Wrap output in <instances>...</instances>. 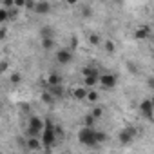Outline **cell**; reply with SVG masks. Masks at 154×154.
Listing matches in <instances>:
<instances>
[{
  "instance_id": "2e32d148",
  "label": "cell",
  "mask_w": 154,
  "mask_h": 154,
  "mask_svg": "<svg viewBox=\"0 0 154 154\" xmlns=\"http://www.w3.org/2000/svg\"><path fill=\"white\" fill-rule=\"evenodd\" d=\"M94 123H96V118H94L91 112L84 116V127H87V129H94Z\"/></svg>"
},
{
  "instance_id": "1f68e13d",
  "label": "cell",
  "mask_w": 154,
  "mask_h": 154,
  "mask_svg": "<svg viewBox=\"0 0 154 154\" xmlns=\"http://www.w3.org/2000/svg\"><path fill=\"white\" fill-rule=\"evenodd\" d=\"M6 36H8V27H2V31H0V38L4 40Z\"/></svg>"
},
{
  "instance_id": "ba28073f",
  "label": "cell",
  "mask_w": 154,
  "mask_h": 154,
  "mask_svg": "<svg viewBox=\"0 0 154 154\" xmlns=\"http://www.w3.org/2000/svg\"><path fill=\"white\" fill-rule=\"evenodd\" d=\"M72 60V51L67 47V49H58L56 51V62L62 63V65H67L69 62Z\"/></svg>"
},
{
  "instance_id": "d4e9b609",
  "label": "cell",
  "mask_w": 154,
  "mask_h": 154,
  "mask_svg": "<svg viewBox=\"0 0 154 154\" xmlns=\"http://www.w3.org/2000/svg\"><path fill=\"white\" fill-rule=\"evenodd\" d=\"M109 140V136L105 134V132H102V131H96V141H98V145L100 143H105Z\"/></svg>"
},
{
  "instance_id": "5bb4252c",
  "label": "cell",
  "mask_w": 154,
  "mask_h": 154,
  "mask_svg": "<svg viewBox=\"0 0 154 154\" xmlns=\"http://www.w3.org/2000/svg\"><path fill=\"white\" fill-rule=\"evenodd\" d=\"M96 84H100V76H89V78H84V85L87 89H94Z\"/></svg>"
},
{
  "instance_id": "e0dca14e",
  "label": "cell",
  "mask_w": 154,
  "mask_h": 154,
  "mask_svg": "<svg viewBox=\"0 0 154 154\" xmlns=\"http://www.w3.org/2000/svg\"><path fill=\"white\" fill-rule=\"evenodd\" d=\"M40 45H42L44 51H51V49L54 47V38H42Z\"/></svg>"
},
{
  "instance_id": "6da1fadb",
  "label": "cell",
  "mask_w": 154,
  "mask_h": 154,
  "mask_svg": "<svg viewBox=\"0 0 154 154\" xmlns=\"http://www.w3.org/2000/svg\"><path fill=\"white\" fill-rule=\"evenodd\" d=\"M44 127H45V120H42V118L31 114L29 120H27V129H26L27 138H38V136H42Z\"/></svg>"
},
{
  "instance_id": "f546056e",
  "label": "cell",
  "mask_w": 154,
  "mask_h": 154,
  "mask_svg": "<svg viewBox=\"0 0 154 154\" xmlns=\"http://www.w3.org/2000/svg\"><path fill=\"white\" fill-rule=\"evenodd\" d=\"M54 132H56V138H58V140H62V138H63V129H62L60 125H56V129H54Z\"/></svg>"
},
{
  "instance_id": "30bf717a",
  "label": "cell",
  "mask_w": 154,
  "mask_h": 154,
  "mask_svg": "<svg viewBox=\"0 0 154 154\" xmlns=\"http://www.w3.org/2000/svg\"><path fill=\"white\" fill-rule=\"evenodd\" d=\"M44 147V143H42V138L38 136V138H27L26 140V149L27 150H33V152H36V150H40Z\"/></svg>"
},
{
  "instance_id": "d6a6232c",
  "label": "cell",
  "mask_w": 154,
  "mask_h": 154,
  "mask_svg": "<svg viewBox=\"0 0 154 154\" xmlns=\"http://www.w3.org/2000/svg\"><path fill=\"white\" fill-rule=\"evenodd\" d=\"M149 87H152V89H154V78H149Z\"/></svg>"
},
{
  "instance_id": "8d00e7d4",
  "label": "cell",
  "mask_w": 154,
  "mask_h": 154,
  "mask_svg": "<svg viewBox=\"0 0 154 154\" xmlns=\"http://www.w3.org/2000/svg\"><path fill=\"white\" fill-rule=\"evenodd\" d=\"M152 24H154V20H152Z\"/></svg>"
},
{
  "instance_id": "4fadbf2b",
  "label": "cell",
  "mask_w": 154,
  "mask_h": 154,
  "mask_svg": "<svg viewBox=\"0 0 154 154\" xmlns=\"http://www.w3.org/2000/svg\"><path fill=\"white\" fill-rule=\"evenodd\" d=\"M100 74H102V72H100L96 67H91V65L82 69V76H84V78H89V76H100Z\"/></svg>"
},
{
  "instance_id": "4316f807",
  "label": "cell",
  "mask_w": 154,
  "mask_h": 154,
  "mask_svg": "<svg viewBox=\"0 0 154 154\" xmlns=\"http://www.w3.org/2000/svg\"><path fill=\"white\" fill-rule=\"evenodd\" d=\"M91 114H93L96 120H100V118L103 116V107H94V109L91 111Z\"/></svg>"
},
{
  "instance_id": "e575fe53",
  "label": "cell",
  "mask_w": 154,
  "mask_h": 154,
  "mask_svg": "<svg viewBox=\"0 0 154 154\" xmlns=\"http://www.w3.org/2000/svg\"><path fill=\"white\" fill-rule=\"evenodd\" d=\"M152 49H154V40H152Z\"/></svg>"
},
{
  "instance_id": "8992f818",
  "label": "cell",
  "mask_w": 154,
  "mask_h": 154,
  "mask_svg": "<svg viewBox=\"0 0 154 154\" xmlns=\"http://www.w3.org/2000/svg\"><path fill=\"white\" fill-rule=\"evenodd\" d=\"M140 111L143 112V116H145L147 120L154 122V105H152L150 98H149V100H141V102H140Z\"/></svg>"
},
{
  "instance_id": "ac0fdd59",
  "label": "cell",
  "mask_w": 154,
  "mask_h": 154,
  "mask_svg": "<svg viewBox=\"0 0 154 154\" xmlns=\"http://www.w3.org/2000/svg\"><path fill=\"white\" fill-rule=\"evenodd\" d=\"M103 49H105V53H109V54H112V53H116V44L112 42V40H103Z\"/></svg>"
},
{
  "instance_id": "8fae6325",
  "label": "cell",
  "mask_w": 154,
  "mask_h": 154,
  "mask_svg": "<svg viewBox=\"0 0 154 154\" xmlns=\"http://www.w3.org/2000/svg\"><path fill=\"white\" fill-rule=\"evenodd\" d=\"M149 35H150V27L149 26H140V27H136L134 29V40H147L149 38Z\"/></svg>"
},
{
  "instance_id": "f1b7e54d",
  "label": "cell",
  "mask_w": 154,
  "mask_h": 154,
  "mask_svg": "<svg viewBox=\"0 0 154 154\" xmlns=\"http://www.w3.org/2000/svg\"><path fill=\"white\" fill-rule=\"evenodd\" d=\"M2 8H6V9H13V8H15V2H13V0H4V2H2Z\"/></svg>"
},
{
  "instance_id": "836d02e7",
  "label": "cell",
  "mask_w": 154,
  "mask_h": 154,
  "mask_svg": "<svg viewBox=\"0 0 154 154\" xmlns=\"http://www.w3.org/2000/svg\"><path fill=\"white\" fill-rule=\"evenodd\" d=\"M150 102H152V105H154V94H152V98H150Z\"/></svg>"
},
{
  "instance_id": "277c9868",
  "label": "cell",
  "mask_w": 154,
  "mask_h": 154,
  "mask_svg": "<svg viewBox=\"0 0 154 154\" xmlns=\"http://www.w3.org/2000/svg\"><path fill=\"white\" fill-rule=\"evenodd\" d=\"M134 136H136V129L134 127H123L118 132V141L122 145H131L134 141Z\"/></svg>"
},
{
  "instance_id": "cb8c5ba5",
  "label": "cell",
  "mask_w": 154,
  "mask_h": 154,
  "mask_svg": "<svg viewBox=\"0 0 154 154\" xmlns=\"http://www.w3.org/2000/svg\"><path fill=\"white\" fill-rule=\"evenodd\" d=\"M9 20V11L6 8H0V24H4Z\"/></svg>"
},
{
  "instance_id": "ffe728a7",
  "label": "cell",
  "mask_w": 154,
  "mask_h": 154,
  "mask_svg": "<svg viewBox=\"0 0 154 154\" xmlns=\"http://www.w3.org/2000/svg\"><path fill=\"white\" fill-rule=\"evenodd\" d=\"M47 91H49V93L54 96V100L63 96V89H62V85H58V87H47Z\"/></svg>"
},
{
  "instance_id": "52a82bcc",
  "label": "cell",
  "mask_w": 154,
  "mask_h": 154,
  "mask_svg": "<svg viewBox=\"0 0 154 154\" xmlns=\"http://www.w3.org/2000/svg\"><path fill=\"white\" fill-rule=\"evenodd\" d=\"M87 94H89V89L85 85H74L71 89V96L76 100V102H84L87 100Z\"/></svg>"
},
{
  "instance_id": "9c48e42d",
  "label": "cell",
  "mask_w": 154,
  "mask_h": 154,
  "mask_svg": "<svg viewBox=\"0 0 154 154\" xmlns=\"http://www.w3.org/2000/svg\"><path fill=\"white\" fill-rule=\"evenodd\" d=\"M45 87H58V85H62V76L58 74V72H54V71H51L49 74H47V78H45Z\"/></svg>"
},
{
  "instance_id": "d6986e66",
  "label": "cell",
  "mask_w": 154,
  "mask_h": 154,
  "mask_svg": "<svg viewBox=\"0 0 154 154\" xmlns=\"http://www.w3.org/2000/svg\"><path fill=\"white\" fill-rule=\"evenodd\" d=\"M9 82H11L13 85H18V84L22 82V74H20L18 71H13V72L9 74Z\"/></svg>"
},
{
  "instance_id": "44dd1931",
  "label": "cell",
  "mask_w": 154,
  "mask_h": 154,
  "mask_svg": "<svg viewBox=\"0 0 154 154\" xmlns=\"http://www.w3.org/2000/svg\"><path fill=\"white\" fill-rule=\"evenodd\" d=\"M98 98H100L98 91H94V89H89V94H87V102H89V103H96V102H98Z\"/></svg>"
},
{
  "instance_id": "83f0119b",
  "label": "cell",
  "mask_w": 154,
  "mask_h": 154,
  "mask_svg": "<svg viewBox=\"0 0 154 154\" xmlns=\"http://www.w3.org/2000/svg\"><path fill=\"white\" fill-rule=\"evenodd\" d=\"M91 13H93V9H91L89 6H84V8H82V17H84V18H89Z\"/></svg>"
},
{
  "instance_id": "603a6c76",
  "label": "cell",
  "mask_w": 154,
  "mask_h": 154,
  "mask_svg": "<svg viewBox=\"0 0 154 154\" xmlns=\"http://www.w3.org/2000/svg\"><path fill=\"white\" fill-rule=\"evenodd\" d=\"M40 98H42V102H45V103H53V102H54V96H53L49 91H44V93L40 94Z\"/></svg>"
},
{
  "instance_id": "9a60e30c",
  "label": "cell",
  "mask_w": 154,
  "mask_h": 154,
  "mask_svg": "<svg viewBox=\"0 0 154 154\" xmlns=\"http://www.w3.org/2000/svg\"><path fill=\"white\" fill-rule=\"evenodd\" d=\"M87 42H89L93 47H98V45H102V44H103L102 36H100V35H96V33H91V35H89V38H87Z\"/></svg>"
},
{
  "instance_id": "7402d4cb",
  "label": "cell",
  "mask_w": 154,
  "mask_h": 154,
  "mask_svg": "<svg viewBox=\"0 0 154 154\" xmlns=\"http://www.w3.org/2000/svg\"><path fill=\"white\" fill-rule=\"evenodd\" d=\"M40 36H42V38H53V29H51L49 26L42 27V29H40Z\"/></svg>"
},
{
  "instance_id": "d590c367",
  "label": "cell",
  "mask_w": 154,
  "mask_h": 154,
  "mask_svg": "<svg viewBox=\"0 0 154 154\" xmlns=\"http://www.w3.org/2000/svg\"><path fill=\"white\" fill-rule=\"evenodd\" d=\"M63 154H71V152H63Z\"/></svg>"
},
{
  "instance_id": "7c38bea8",
  "label": "cell",
  "mask_w": 154,
  "mask_h": 154,
  "mask_svg": "<svg viewBox=\"0 0 154 154\" xmlns=\"http://www.w3.org/2000/svg\"><path fill=\"white\" fill-rule=\"evenodd\" d=\"M51 11V4L47 2V0H40V2H36L35 6V13L36 15H47Z\"/></svg>"
},
{
  "instance_id": "3957f363",
  "label": "cell",
  "mask_w": 154,
  "mask_h": 154,
  "mask_svg": "<svg viewBox=\"0 0 154 154\" xmlns=\"http://www.w3.org/2000/svg\"><path fill=\"white\" fill-rule=\"evenodd\" d=\"M78 141L85 147H98V141H96V131L94 129H87V127H82L76 134Z\"/></svg>"
},
{
  "instance_id": "4dcf8cb0",
  "label": "cell",
  "mask_w": 154,
  "mask_h": 154,
  "mask_svg": "<svg viewBox=\"0 0 154 154\" xmlns=\"http://www.w3.org/2000/svg\"><path fill=\"white\" fill-rule=\"evenodd\" d=\"M8 67H9V65H8V62H6V60H2V63H0V72H8Z\"/></svg>"
},
{
  "instance_id": "7a4b0ae2",
  "label": "cell",
  "mask_w": 154,
  "mask_h": 154,
  "mask_svg": "<svg viewBox=\"0 0 154 154\" xmlns=\"http://www.w3.org/2000/svg\"><path fill=\"white\" fill-rule=\"evenodd\" d=\"M54 129H56V125L47 118L45 120V127H44V132H42V143H44V147L45 149H51L56 141H58V138H56V132H54Z\"/></svg>"
},
{
  "instance_id": "484cf974",
  "label": "cell",
  "mask_w": 154,
  "mask_h": 154,
  "mask_svg": "<svg viewBox=\"0 0 154 154\" xmlns=\"http://www.w3.org/2000/svg\"><path fill=\"white\" fill-rule=\"evenodd\" d=\"M69 49H71V51H76V49H78V36H71V40H69Z\"/></svg>"
},
{
  "instance_id": "5b68a950",
  "label": "cell",
  "mask_w": 154,
  "mask_h": 154,
  "mask_svg": "<svg viewBox=\"0 0 154 154\" xmlns=\"http://www.w3.org/2000/svg\"><path fill=\"white\" fill-rule=\"evenodd\" d=\"M116 84H118V76L116 74H112V72H102L100 74V85L103 89L111 91V89L116 87Z\"/></svg>"
}]
</instances>
